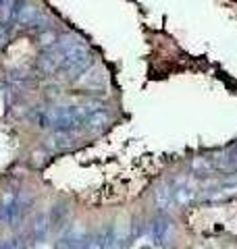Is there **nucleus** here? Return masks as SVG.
<instances>
[{"label": "nucleus", "instance_id": "obj_1", "mask_svg": "<svg viewBox=\"0 0 237 249\" xmlns=\"http://www.w3.org/2000/svg\"><path fill=\"white\" fill-rule=\"evenodd\" d=\"M90 62H92V56H90L88 48H85V46H79V48L71 50L65 56V60H62L60 67H59V73L62 77H67V79H73V77L83 73L85 69L90 67Z\"/></svg>", "mask_w": 237, "mask_h": 249}, {"label": "nucleus", "instance_id": "obj_2", "mask_svg": "<svg viewBox=\"0 0 237 249\" xmlns=\"http://www.w3.org/2000/svg\"><path fill=\"white\" fill-rule=\"evenodd\" d=\"M48 147H52V150H65V147H69L65 131H57V133L48 139Z\"/></svg>", "mask_w": 237, "mask_h": 249}, {"label": "nucleus", "instance_id": "obj_3", "mask_svg": "<svg viewBox=\"0 0 237 249\" xmlns=\"http://www.w3.org/2000/svg\"><path fill=\"white\" fill-rule=\"evenodd\" d=\"M6 40H9V31H6L4 23H0V46H4Z\"/></svg>", "mask_w": 237, "mask_h": 249}, {"label": "nucleus", "instance_id": "obj_4", "mask_svg": "<svg viewBox=\"0 0 237 249\" xmlns=\"http://www.w3.org/2000/svg\"><path fill=\"white\" fill-rule=\"evenodd\" d=\"M88 249H102V247H100L98 243H90V245H88Z\"/></svg>", "mask_w": 237, "mask_h": 249}]
</instances>
